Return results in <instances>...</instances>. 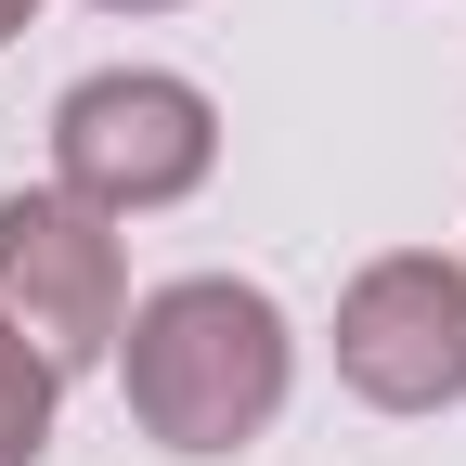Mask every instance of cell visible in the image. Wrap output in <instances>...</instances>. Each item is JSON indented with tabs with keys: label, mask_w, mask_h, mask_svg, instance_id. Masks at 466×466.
<instances>
[{
	"label": "cell",
	"mask_w": 466,
	"mask_h": 466,
	"mask_svg": "<svg viewBox=\"0 0 466 466\" xmlns=\"http://www.w3.org/2000/svg\"><path fill=\"white\" fill-rule=\"evenodd\" d=\"M116 389H130V428L182 466H220L272 441L285 389H299V337H285L272 285L247 272H182L130 299V337H116Z\"/></svg>",
	"instance_id": "obj_1"
},
{
	"label": "cell",
	"mask_w": 466,
	"mask_h": 466,
	"mask_svg": "<svg viewBox=\"0 0 466 466\" xmlns=\"http://www.w3.org/2000/svg\"><path fill=\"white\" fill-rule=\"evenodd\" d=\"M208 168H220V104L168 66H104L52 104V195H78L104 220L182 208Z\"/></svg>",
	"instance_id": "obj_2"
},
{
	"label": "cell",
	"mask_w": 466,
	"mask_h": 466,
	"mask_svg": "<svg viewBox=\"0 0 466 466\" xmlns=\"http://www.w3.org/2000/svg\"><path fill=\"white\" fill-rule=\"evenodd\" d=\"M0 324H14L52 376L116 363L130 337V259H116V220L78 195H14L0 208Z\"/></svg>",
	"instance_id": "obj_3"
},
{
	"label": "cell",
	"mask_w": 466,
	"mask_h": 466,
	"mask_svg": "<svg viewBox=\"0 0 466 466\" xmlns=\"http://www.w3.org/2000/svg\"><path fill=\"white\" fill-rule=\"evenodd\" d=\"M337 389L376 415H453L466 401V259L401 247L363 259L337 299Z\"/></svg>",
	"instance_id": "obj_4"
},
{
	"label": "cell",
	"mask_w": 466,
	"mask_h": 466,
	"mask_svg": "<svg viewBox=\"0 0 466 466\" xmlns=\"http://www.w3.org/2000/svg\"><path fill=\"white\" fill-rule=\"evenodd\" d=\"M52 389H66V376L0 324V466H39V453H52Z\"/></svg>",
	"instance_id": "obj_5"
},
{
	"label": "cell",
	"mask_w": 466,
	"mask_h": 466,
	"mask_svg": "<svg viewBox=\"0 0 466 466\" xmlns=\"http://www.w3.org/2000/svg\"><path fill=\"white\" fill-rule=\"evenodd\" d=\"M104 14H182V0H104Z\"/></svg>",
	"instance_id": "obj_6"
},
{
	"label": "cell",
	"mask_w": 466,
	"mask_h": 466,
	"mask_svg": "<svg viewBox=\"0 0 466 466\" xmlns=\"http://www.w3.org/2000/svg\"><path fill=\"white\" fill-rule=\"evenodd\" d=\"M26 14H39V0H0V39H14V26H26Z\"/></svg>",
	"instance_id": "obj_7"
}]
</instances>
